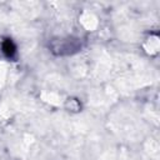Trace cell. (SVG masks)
Here are the masks:
<instances>
[{"label": "cell", "mask_w": 160, "mask_h": 160, "mask_svg": "<svg viewBox=\"0 0 160 160\" xmlns=\"http://www.w3.org/2000/svg\"><path fill=\"white\" fill-rule=\"evenodd\" d=\"M2 51H4V54H5L8 58H12V56H14V54L16 52V48H15V45L12 44L11 39H8L6 41L2 42Z\"/></svg>", "instance_id": "cell-1"}]
</instances>
